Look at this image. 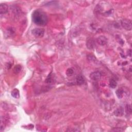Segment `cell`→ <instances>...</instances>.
Listing matches in <instances>:
<instances>
[{
  "label": "cell",
  "mask_w": 132,
  "mask_h": 132,
  "mask_svg": "<svg viewBox=\"0 0 132 132\" xmlns=\"http://www.w3.org/2000/svg\"><path fill=\"white\" fill-rule=\"evenodd\" d=\"M33 22L39 26H44L48 22V18L46 13L42 10H36L32 15Z\"/></svg>",
  "instance_id": "obj_1"
},
{
  "label": "cell",
  "mask_w": 132,
  "mask_h": 132,
  "mask_svg": "<svg viewBox=\"0 0 132 132\" xmlns=\"http://www.w3.org/2000/svg\"><path fill=\"white\" fill-rule=\"evenodd\" d=\"M121 25L123 27V28L127 31H131L132 28V21L128 19H124L121 21Z\"/></svg>",
  "instance_id": "obj_2"
},
{
  "label": "cell",
  "mask_w": 132,
  "mask_h": 132,
  "mask_svg": "<svg viewBox=\"0 0 132 132\" xmlns=\"http://www.w3.org/2000/svg\"><path fill=\"white\" fill-rule=\"evenodd\" d=\"M32 33L36 37H42L44 34V30L42 28H35L32 31Z\"/></svg>",
  "instance_id": "obj_3"
},
{
  "label": "cell",
  "mask_w": 132,
  "mask_h": 132,
  "mask_svg": "<svg viewBox=\"0 0 132 132\" xmlns=\"http://www.w3.org/2000/svg\"><path fill=\"white\" fill-rule=\"evenodd\" d=\"M102 77V74L99 71H95L91 73L90 75V79L94 81H98L101 79Z\"/></svg>",
  "instance_id": "obj_4"
},
{
  "label": "cell",
  "mask_w": 132,
  "mask_h": 132,
  "mask_svg": "<svg viewBox=\"0 0 132 132\" xmlns=\"http://www.w3.org/2000/svg\"><path fill=\"white\" fill-rule=\"evenodd\" d=\"M86 47L89 50H93L96 47L95 41L92 38H89L86 42Z\"/></svg>",
  "instance_id": "obj_5"
},
{
  "label": "cell",
  "mask_w": 132,
  "mask_h": 132,
  "mask_svg": "<svg viewBox=\"0 0 132 132\" xmlns=\"http://www.w3.org/2000/svg\"><path fill=\"white\" fill-rule=\"evenodd\" d=\"M96 42L99 44L102 45V46H103V45H105L107 44V39L105 36H101L96 39Z\"/></svg>",
  "instance_id": "obj_6"
},
{
  "label": "cell",
  "mask_w": 132,
  "mask_h": 132,
  "mask_svg": "<svg viewBox=\"0 0 132 132\" xmlns=\"http://www.w3.org/2000/svg\"><path fill=\"white\" fill-rule=\"evenodd\" d=\"M114 114L117 117L122 116L124 114V109L122 107H119L114 112Z\"/></svg>",
  "instance_id": "obj_7"
},
{
  "label": "cell",
  "mask_w": 132,
  "mask_h": 132,
  "mask_svg": "<svg viewBox=\"0 0 132 132\" xmlns=\"http://www.w3.org/2000/svg\"><path fill=\"white\" fill-rule=\"evenodd\" d=\"M8 6L6 4H1L0 5V13L1 14H4L8 12Z\"/></svg>",
  "instance_id": "obj_8"
},
{
  "label": "cell",
  "mask_w": 132,
  "mask_h": 132,
  "mask_svg": "<svg viewBox=\"0 0 132 132\" xmlns=\"http://www.w3.org/2000/svg\"><path fill=\"white\" fill-rule=\"evenodd\" d=\"M76 82L78 85H80L84 84L85 83V79L84 77H83L82 75H79L76 77Z\"/></svg>",
  "instance_id": "obj_9"
},
{
  "label": "cell",
  "mask_w": 132,
  "mask_h": 132,
  "mask_svg": "<svg viewBox=\"0 0 132 132\" xmlns=\"http://www.w3.org/2000/svg\"><path fill=\"white\" fill-rule=\"evenodd\" d=\"M11 95L12 97H13L14 98L16 99H18L20 97V93L18 89H14L12 90L11 92Z\"/></svg>",
  "instance_id": "obj_10"
},
{
  "label": "cell",
  "mask_w": 132,
  "mask_h": 132,
  "mask_svg": "<svg viewBox=\"0 0 132 132\" xmlns=\"http://www.w3.org/2000/svg\"><path fill=\"white\" fill-rule=\"evenodd\" d=\"M116 94L118 98L121 99L123 97V90L121 89H118L116 91Z\"/></svg>",
  "instance_id": "obj_11"
},
{
  "label": "cell",
  "mask_w": 132,
  "mask_h": 132,
  "mask_svg": "<svg viewBox=\"0 0 132 132\" xmlns=\"http://www.w3.org/2000/svg\"><path fill=\"white\" fill-rule=\"evenodd\" d=\"M21 69H22V67L20 64H18L15 67L14 69H13V71L16 74H18L21 72Z\"/></svg>",
  "instance_id": "obj_12"
},
{
  "label": "cell",
  "mask_w": 132,
  "mask_h": 132,
  "mask_svg": "<svg viewBox=\"0 0 132 132\" xmlns=\"http://www.w3.org/2000/svg\"><path fill=\"white\" fill-rule=\"evenodd\" d=\"M117 85V83L114 79H111L109 81V86L110 87L112 88H115L116 87Z\"/></svg>",
  "instance_id": "obj_13"
},
{
  "label": "cell",
  "mask_w": 132,
  "mask_h": 132,
  "mask_svg": "<svg viewBox=\"0 0 132 132\" xmlns=\"http://www.w3.org/2000/svg\"><path fill=\"white\" fill-rule=\"evenodd\" d=\"M125 111L128 115H131L132 114V107L130 104H127L125 106Z\"/></svg>",
  "instance_id": "obj_14"
},
{
  "label": "cell",
  "mask_w": 132,
  "mask_h": 132,
  "mask_svg": "<svg viewBox=\"0 0 132 132\" xmlns=\"http://www.w3.org/2000/svg\"><path fill=\"white\" fill-rule=\"evenodd\" d=\"M74 74V70L72 68H68L66 71V74L68 76H71Z\"/></svg>",
  "instance_id": "obj_15"
},
{
  "label": "cell",
  "mask_w": 132,
  "mask_h": 132,
  "mask_svg": "<svg viewBox=\"0 0 132 132\" xmlns=\"http://www.w3.org/2000/svg\"><path fill=\"white\" fill-rule=\"evenodd\" d=\"M87 59L90 61H95L96 60V58L92 55H87Z\"/></svg>",
  "instance_id": "obj_16"
},
{
  "label": "cell",
  "mask_w": 132,
  "mask_h": 132,
  "mask_svg": "<svg viewBox=\"0 0 132 132\" xmlns=\"http://www.w3.org/2000/svg\"><path fill=\"white\" fill-rule=\"evenodd\" d=\"M45 82L47 83H51L52 82V76H51V74H50L48 75L47 79L45 80Z\"/></svg>",
  "instance_id": "obj_17"
}]
</instances>
